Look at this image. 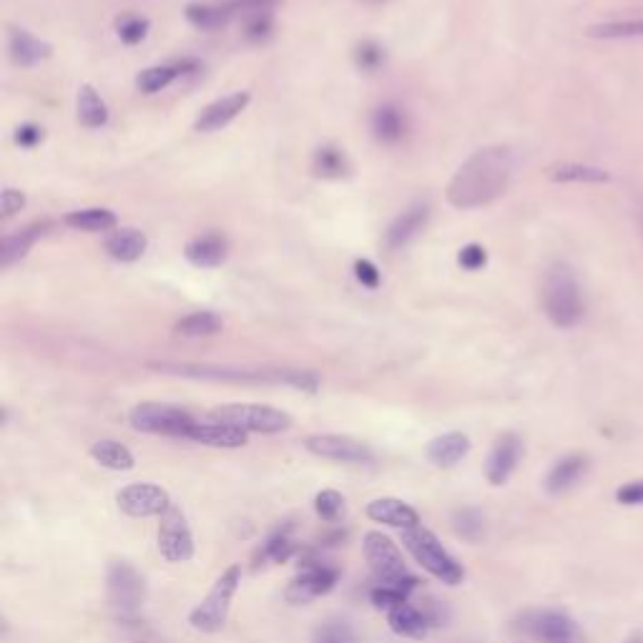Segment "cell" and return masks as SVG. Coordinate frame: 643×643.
Returning <instances> with one entry per match:
<instances>
[{
    "instance_id": "49",
    "label": "cell",
    "mask_w": 643,
    "mask_h": 643,
    "mask_svg": "<svg viewBox=\"0 0 643 643\" xmlns=\"http://www.w3.org/2000/svg\"><path fill=\"white\" fill-rule=\"evenodd\" d=\"M616 500L621 505H643V480H633L618 488Z\"/></svg>"
},
{
    "instance_id": "42",
    "label": "cell",
    "mask_w": 643,
    "mask_h": 643,
    "mask_svg": "<svg viewBox=\"0 0 643 643\" xmlns=\"http://www.w3.org/2000/svg\"><path fill=\"white\" fill-rule=\"evenodd\" d=\"M455 528L467 541H478L480 535H482V530H485V520H482L478 510H463L455 517Z\"/></svg>"
},
{
    "instance_id": "3",
    "label": "cell",
    "mask_w": 643,
    "mask_h": 643,
    "mask_svg": "<svg viewBox=\"0 0 643 643\" xmlns=\"http://www.w3.org/2000/svg\"><path fill=\"white\" fill-rule=\"evenodd\" d=\"M403 543L404 548L413 553V558L428 570L430 576H435V578L447 583V586H457L460 580L465 578L463 566L442 548L438 535H435L432 530L425 528L422 523L415 526V528L403 530Z\"/></svg>"
},
{
    "instance_id": "46",
    "label": "cell",
    "mask_w": 643,
    "mask_h": 643,
    "mask_svg": "<svg viewBox=\"0 0 643 643\" xmlns=\"http://www.w3.org/2000/svg\"><path fill=\"white\" fill-rule=\"evenodd\" d=\"M354 277L357 282L367 287V290H378L379 282H382V274H379V269L369 259H357L354 262Z\"/></svg>"
},
{
    "instance_id": "13",
    "label": "cell",
    "mask_w": 643,
    "mask_h": 643,
    "mask_svg": "<svg viewBox=\"0 0 643 643\" xmlns=\"http://www.w3.org/2000/svg\"><path fill=\"white\" fill-rule=\"evenodd\" d=\"M520 455H523L520 438L513 435V432L500 435L495 440V445H492L491 455H488V463H485V478H488V482L491 485H505L508 478L516 473Z\"/></svg>"
},
{
    "instance_id": "29",
    "label": "cell",
    "mask_w": 643,
    "mask_h": 643,
    "mask_svg": "<svg viewBox=\"0 0 643 643\" xmlns=\"http://www.w3.org/2000/svg\"><path fill=\"white\" fill-rule=\"evenodd\" d=\"M387 623L397 636L404 639H422L428 633V616L420 613L415 605L400 604L387 613Z\"/></svg>"
},
{
    "instance_id": "22",
    "label": "cell",
    "mask_w": 643,
    "mask_h": 643,
    "mask_svg": "<svg viewBox=\"0 0 643 643\" xmlns=\"http://www.w3.org/2000/svg\"><path fill=\"white\" fill-rule=\"evenodd\" d=\"M146 247H149L146 234L134 227L116 229L103 241V249L116 262H136V259H141L146 254Z\"/></svg>"
},
{
    "instance_id": "27",
    "label": "cell",
    "mask_w": 643,
    "mask_h": 643,
    "mask_svg": "<svg viewBox=\"0 0 643 643\" xmlns=\"http://www.w3.org/2000/svg\"><path fill=\"white\" fill-rule=\"evenodd\" d=\"M76 116L78 124L86 128H101L106 126V121H109V106H106V101L99 96V91L89 86V83L78 89Z\"/></svg>"
},
{
    "instance_id": "15",
    "label": "cell",
    "mask_w": 643,
    "mask_h": 643,
    "mask_svg": "<svg viewBox=\"0 0 643 643\" xmlns=\"http://www.w3.org/2000/svg\"><path fill=\"white\" fill-rule=\"evenodd\" d=\"M430 222V204L417 202L410 209H404L403 214L392 222L387 231H385V247L395 252V249H403L410 241L415 239L422 229L428 227Z\"/></svg>"
},
{
    "instance_id": "48",
    "label": "cell",
    "mask_w": 643,
    "mask_h": 643,
    "mask_svg": "<svg viewBox=\"0 0 643 643\" xmlns=\"http://www.w3.org/2000/svg\"><path fill=\"white\" fill-rule=\"evenodd\" d=\"M40 141H43V128L36 124H23L15 131V143L23 146V149H36Z\"/></svg>"
},
{
    "instance_id": "47",
    "label": "cell",
    "mask_w": 643,
    "mask_h": 643,
    "mask_svg": "<svg viewBox=\"0 0 643 643\" xmlns=\"http://www.w3.org/2000/svg\"><path fill=\"white\" fill-rule=\"evenodd\" d=\"M23 206H26V194H23V191L3 189V194H0V216H3V219H11V216L18 214Z\"/></svg>"
},
{
    "instance_id": "1",
    "label": "cell",
    "mask_w": 643,
    "mask_h": 643,
    "mask_svg": "<svg viewBox=\"0 0 643 643\" xmlns=\"http://www.w3.org/2000/svg\"><path fill=\"white\" fill-rule=\"evenodd\" d=\"M516 174V156L508 146H485L467 156L447 184V202L473 212L500 199Z\"/></svg>"
},
{
    "instance_id": "20",
    "label": "cell",
    "mask_w": 643,
    "mask_h": 643,
    "mask_svg": "<svg viewBox=\"0 0 643 643\" xmlns=\"http://www.w3.org/2000/svg\"><path fill=\"white\" fill-rule=\"evenodd\" d=\"M229 254V241L224 234H216V231H206L202 237H194V239L184 247V256L189 259L194 266H202V269H212L219 266Z\"/></svg>"
},
{
    "instance_id": "31",
    "label": "cell",
    "mask_w": 643,
    "mask_h": 643,
    "mask_svg": "<svg viewBox=\"0 0 643 643\" xmlns=\"http://www.w3.org/2000/svg\"><path fill=\"white\" fill-rule=\"evenodd\" d=\"M65 224L71 229H78V231H111L118 224V219L111 209H101V206H93V209H78V212H71L65 214L64 219Z\"/></svg>"
},
{
    "instance_id": "12",
    "label": "cell",
    "mask_w": 643,
    "mask_h": 643,
    "mask_svg": "<svg viewBox=\"0 0 643 643\" xmlns=\"http://www.w3.org/2000/svg\"><path fill=\"white\" fill-rule=\"evenodd\" d=\"M304 447L322 460H335V463H369L372 450L362 440H354L347 435H312L304 440Z\"/></svg>"
},
{
    "instance_id": "28",
    "label": "cell",
    "mask_w": 643,
    "mask_h": 643,
    "mask_svg": "<svg viewBox=\"0 0 643 643\" xmlns=\"http://www.w3.org/2000/svg\"><path fill=\"white\" fill-rule=\"evenodd\" d=\"M91 457L99 463L106 470H116V473H126V470H134L136 460H134V453L128 450L126 445L116 440H96L91 445Z\"/></svg>"
},
{
    "instance_id": "25",
    "label": "cell",
    "mask_w": 643,
    "mask_h": 643,
    "mask_svg": "<svg viewBox=\"0 0 643 643\" xmlns=\"http://www.w3.org/2000/svg\"><path fill=\"white\" fill-rule=\"evenodd\" d=\"M586 467H588V463H586L583 455H568V457H560V460L551 467L548 478H545V491L551 492V495L566 492L568 488H573V485L583 478Z\"/></svg>"
},
{
    "instance_id": "2",
    "label": "cell",
    "mask_w": 643,
    "mask_h": 643,
    "mask_svg": "<svg viewBox=\"0 0 643 643\" xmlns=\"http://www.w3.org/2000/svg\"><path fill=\"white\" fill-rule=\"evenodd\" d=\"M541 300L545 317L558 329L576 327L586 315V302H583V290H580L578 277L563 262H555V265L548 266V272L543 277Z\"/></svg>"
},
{
    "instance_id": "26",
    "label": "cell",
    "mask_w": 643,
    "mask_h": 643,
    "mask_svg": "<svg viewBox=\"0 0 643 643\" xmlns=\"http://www.w3.org/2000/svg\"><path fill=\"white\" fill-rule=\"evenodd\" d=\"M407 131L403 109H397L395 103H382L372 114V134L382 143H397Z\"/></svg>"
},
{
    "instance_id": "30",
    "label": "cell",
    "mask_w": 643,
    "mask_h": 643,
    "mask_svg": "<svg viewBox=\"0 0 643 643\" xmlns=\"http://www.w3.org/2000/svg\"><path fill=\"white\" fill-rule=\"evenodd\" d=\"M312 171L319 178L337 181V178L350 177V159L337 146H319L312 156Z\"/></svg>"
},
{
    "instance_id": "24",
    "label": "cell",
    "mask_w": 643,
    "mask_h": 643,
    "mask_svg": "<svg viewBox=\"0 0 643 643\" xmlns=\"http://www.w3.org/2000/svg\"><path fill=\"white\" fill-rule=\"evenodd\" d=\"M545 177L558 184H605L611 174L601 166L576 164V161H558L545 169Z\"/></svg>"
},
{
    "instance_id": "9",
    "label": "cell",
    "mask_w": 643,
    "mask_h": 643,
    "mask_svg": "<svg viewBox=\"0 0 643 643\" xmlns=\"http://www.w3.org/2000/svg\"><path fill=\"white\" fill-rule=\"evenodd\" d=\"M159 553L169 563H187L194 558V535L178 508H169L159 523Z\"/></svg>"
},
{
    "instance_id": "41",
    "label": "cell",
    "mask_w": 643,
    "mask_h": 643,
    "mask_svg": "<svg viewBox=\"0 0 643 643\" xmlns=\"http://www.w3.org/2000/svg\"><path fill=\"white\" fill-rule=\"evenodd\" d=\"M407 595H410V591L395 588V586H382V583H379L378 588H372V593H369L372 604L378 605V608H382V611H387V613H390L392 608H397L400 604H407Z\"/></svg>"
},
{
    "instance_id": "33",
    "label": "cell",
    "mask_w": 643,
    "mask_h": 643,
    "mask_svg": "<svg viewBox=\"0 0 643 643\" xmlns=\"http://www.w3.org/2000/svg\"><path fill=\"white\" fill-rule=\"evenodd\" d=\"M222 327H224V322L214 312H191L184 319H178L174 325V332L178 337H209V335L222 332Z\"/></svg>"
},
{
    "instance_id": "44",
    "label": "cell",
    "mask_w": 643,
    "mask_h": 643,
    "mask_svg": "<svg viewBox=\"0 0 643 643\" xmlns=\"http://www.w3.org/2000/svg\"><path fill=\"white\" fill-rule=\"evenodd\" d=\"M457 265L467 269V272H480L482 266L488 265V252H485V247H480V244H465L460 254H457Z\"/></svg>"
},
{
    "instance_id": "32",
    "label": "cell",
    "mask_w": 643,
    "mask_h": 643,
    "mask_svg": "<svg viewBox=\"0 0 643 643\" xmlns=\"http://www.w3.org/2000/svg\"><path fill=\"white\" fill-rule=\"evenodd\" d=\"M187 21L199 30H216L231 21V11L224 5H206V3H191L187 5Z\"/></svg>"
},
{
    "instance_id": "21",
    "label": "cell",
    "mask_w": 643,
    "mask_h": 643,
    "mask_svg": "<svg viewBox=\"0 0 643 643\" xmlns=\"http://www.w3.org/2000/svg\"><path fill=\"white\" fill-rule=\"evenodd\" d=\"M48 227H51L48 222H36V224H28V227L18 229L13 234H8V237H3V241H0V266L8 269V266H13L15 262H21V259L30 252V247L46 234V229Z\"/></svg>"
},
{
    "instance_id": "18",
    "label": "cell",
    "mask_w": 643,
    "mask_h": 643,
    "mask_svg": "<svg viewBox=\"0 0 643 643\" xmlns=\"http://www.w3.org/2000/svg\"><path fill=\"white\" fill-rule=\"evenodd\" d=\"M189 440L206 445V447H224V450H234V447H244L247 445V432L234 425H224V422H194V428L187 435Z\"/></svg>"
},
{
    "instance_id": "6",
    "label": "cell",
    "mask_w": 643,
    "mask_h": 643,
    "mask_svg": "<svg viewBox=\"0 0 643 643\" xmlns=\"http://www.w3.org/2000/svg\"><path fill=\"white\" fill-rule=\"evenodd\" d=\"M209 420L234 425L244 432H262V435H277L291 428V417L284 410L269 407V404H222L209 413Z\"/></svg>"
},
{
    "instance_id": "35",
    "label": "cell",
    "mask_w": 643,
    "mask_h": 643,
    "mask_svg": "<svg viewBox=\"0 0 643 643\" xmlns=\"http://www.w3.org/2000/svg\"><path fill=\"white\" fill-rule=\"evenodd\" d=\"M591 39L611 40V39H643V18L639 21H611L601 26L588 28Z\"/></svg>"
},
{
    "instance_id": "4",
    "label": "cell",
    "mask_w": 643,
    "mask_h": 643,
    "mask_svg": "<svg viewBox=\"0 0 643 643\" xmlns=\"http://www.w3.org/2000/svg\"><path fill=\"white\" fill-rule=\"evenodd\" d=\"M239 583L241 568L229 566L227 570L216 578L212 591L206 593V598L189 613L191 626L196 630H202V633H216V630L224 629L231 601H234V595L239 591Z\"/></svg>"
},
{
    "instance_id": "37",
    "label": "cell",
    "mask_w": 643,
    "mask_h": 643,
    "mask_svg": "<svg viewBox=\"0 0 643 643\" xmlns=\"http://www.w3.org/2000/svg\"><path fill=\"white\" fill-rule=\"evenodd\" d=\"M354 64L362 74H375L385 64V48L375 43V40H362L357 48H354Z\"/></svg>"
},
{
    "instance_id": "36",
    "label": "cell",
    "mask_w": 643,
    "mask_h": 643,
    "mask_svg": "<svg viewBox=\"0 0 643 643\" xmlns=\"http://www.w3.org/2000/svg\"><path fill=\"white\" fill-rule=\"evenodd\" d=\"M294 551H297V545H294V541L290 538V533H287V530H279V533H274V535L262 545L259 555H262V560L284 563V560H290L291 555H294Z\"/></svg>"
},
{
    "instance_id": "7",
    "label": "cell",
    "mask_w": 643,
    "mask_h": 643,
    "mask_svg": "<svg viewBox=\"0 0 643 643\" xmlns=\"http://www.w3.org/2000/svg\"><path fill=\"white\" fill-rule=\"evenodd\" d=\"M128 422H131V428L134 430L149 432V435L187 438L196 420H194L187 410L174 407V404L141 403L128 413Z\"/></svg>"
},
{
    "instance_id": "14",
    "label": "cell",
    "mask_w": 643,
    "mask_h": 643,
    "mask_svg": "<svg viewBox=\"0 0 643 643\" xmlns=\"http://www.w3.org/2000/svg\"><path fill=\"white\" fill-rule=\"evenodd\" d=\"M252 101V96H249V91H237V93H229L224 99H219V101L209 103L206 109H204L202 114L196 116V121H194V128L196 131H202V134H214V131H222L224 126H229L237 116L249 106Z\"/></svg>"
},
{
    "instance_id": "5",
    "label": "cell",
    "mask_w": 643,
    "mask_h": 643,
    "mask_svg": "<svg viewBox=\"0 0 643 643\" xmlns=\"http://www.w3.org/2000/svg\"><path fill=\"white\" fill-rule=\"evenodd\" d=\"M362 548H365L367 563H369L372 573L378 576L382 586H395V588H404V591L415 588L417 580L407 573L400 548L385 533H379V530L365 533Z\"/></svg>"
},
{
    "instance_id": "8",
    "label": "cell",
    "mask_w": 643,
    "mask_h": 643,
    "mask_svg": "<svg viewBox=\"0 0 643 643\" xmlns=\"http://www.w3.org/2000/svg\"><path fill=\"white\" fill-rule=\"evenodd\" d=\"M106 586H109V601L118 611V616L131 618L139 613L141 604L146 598V583L136 568L126 560H116L109 566Z\"/></svg>"
},
{
    "instance_id": "11",
    "label": "cell",
    "mask_w": 643,
    "mask_h": 643,
    "mask_svg": "<svg viewBox=\"0 0 643 643\" xmlns=\"http://www.w3.org/2000/svg\"><path fill=\"white\" fill-rule=\"evenodd\" d=\"M337 586V570L327 563H319V560H307L297 578L291 580L290 588H287V601L290 604H309L319 595H325Z\"/></svg>"
},
{
    "instance_id": "38",
    "label": "cell",
    "mask_w": 643,
    "mask_h": 643,
    "mask_svg": "<svg viewBox=\"0 0 643 643\" xmlns=\"http://www.w3.org/2000/svg\"><path fill=\"white\" fill-rule=\"evenodd\" d=\"M149 21L146 18H141V15H134V13H126L121 15L118 21H116V30H118V39L128 43V46H136L141 40L146 39V33H149Z\"/></svg>"
},
{
    "instance_id": "16",
    "label": "cell",
    "mask_w": 643,
    "mask_h": 643,
    "mask_svg": "<svg viewBox=\"0 0 643 643\" xmlns=\"http://www.w3.org/2000/svg\"><path fill=\"white\" fill-rule=\"evenodd\" d=\"M530 636L541 643H573L576 623L558 611H538L530 616Z\"/></svg>"
},
{
    "instance_id": "45",
    "label": "cell",
    "mask_w": 643,
    "mask_h": 643,
    "mask_svg": "<svg viewBox=\"0 0 643 643\" xmlns=\"http://www.w3.org/2000/svg\"><path fill=\"white\" fill-rule=\"evenodd\" d=\"M227 8L231 15L241 13L244 18L254 13H269L274 8V0H229Z\"/></svg>"
},
{
    "instance_id": "10",
    "label": "cell",
    "mask_w": 643,
    "mask_h": 643,
    "mask_svg": "<svg viewBox=\"0 0 643 643\" xmlns=\"http://www.w3.org/2000/svg\"><path fill=\"white\" fill-rule=\"evenodd\" d=\"M116 503H118V510L126 513L128 517L164 516L171 508L169 492L153 482H131L126 488H121L116 492Z\"/></svg>"
},
{
    "instance_id": "17",
    "label": "cell",
    "mask_w": 643,
    "mask_h": 643,
    "mask_svg": "<svg viewBox=\"0 0 643 643\" xmlns=\"http://www.w3.org/2000/svg\"><path fill=\"white\" fill-rule=\"evenodd\" d=\"M367 517L375 520V523L400 530L420 526V516H417L415 508H410L400 498H375L372 503L367 505Z\"/></svg>"
},
{
    "instance_id": "50",
    "label": "cell",
    "mask_w": 643,
    "mask_h": 643,
    "mask_svg": "<svg viewBox=\"0 0 643 643\" xmlns=\"http://www.w3.org/2000/svg\"><path fill=\"white\" fill-rule=\"evenodd\" d=\"M369 3H379V0H369Z\"/></svg>"
},
{
    "instance_id": "19",
    "label": "cell",
    "mask_w": 643,
    "mask_h": 643,
    "mask_svg": "<svg viewBox=\"0 0 643 643\" xmlns=\"http://www.w3.org/2000/svg\"><path fill=\"white\" fill-rule=\"evenodd\" d=\"M8 51L15 64L23 65V68H33L40 61H46L53 53L51 43L36 39L33 33H28L26 28L13 26L8 30Z\"/></svg>"
},
{
    "instance_id": "23",
    "label": "cell",
    "mask_w": 643,
    "mask_h": 643,
    "mask_svg": "<svg viewBox=\"0 0 643 643\" xmlns=\"http://www.w3.org/2000/svg\"><path fill=\"white\" fill-rule=\"evenodd\" d=\"M470 453V440L463 432H445L428 445V460L438 467L457 465Z\"/></svg>"
},
{
    "instance_id": "39",
    "label": "cell",
    "mask_w": 643,
    "mask_h": 643,
    "mask_svg": "<svg viewBox=\"0 0 643 643\" xmlns=\"http://www.w3.org/2000/svg\"><path fill=\"white\" fill-rule=\"evenodd\" d=\"M312 643H357V636L350 623L344 621H327L315 630Z\"/></svg>"
},
{
    "instance_id": "34",
    "label": "cell",
    "mask_w": 643,
    "mask_h": 643,
    "mask_svg": "<svg viewBox=\"0 0 643 643\" xmlns=\"http://www.w3.org/2000/svg\"><path fill=\"white\" fill-rule=\"evenodd\" d=\"M181 76L178 74L177 64H161V65H152V68H143L139 76H136V89L141 93H159L164 91L166 86H171L177 78Z\"/></svg>"
},
{
    "instance_id": "40",
    "label": "cell",
    "mask_w": 643,
    "mask_h": 643,
    "mask_svg": "<svg viewBox=\"0 0 643 643\" xmlns=\"http://www.w3.org/2000/svg\"><path fill=\"white\" fill-rule=\"evenodd\" d=\"M315 510H317V516L322 517V520L335 523V520H340V516L344 513V498H342L337 491L317 492Z\"/></svg>"
},
{
    "instance_id": "43",
    "label": "cell",
    "mask_w": 643,
    "mask_h": 643,
    "mask_svg": "<svg viewBox=\"0 0 643 643\" xmlns=\"http://www.w3.org/2000/svg\"><path fill=\"white\" fill-rule=\"evenodd\" d=\"M244 36L249 40H266L272 36V11L269 13H254L244 18Z\"/></svg>"
}]
</instances>
